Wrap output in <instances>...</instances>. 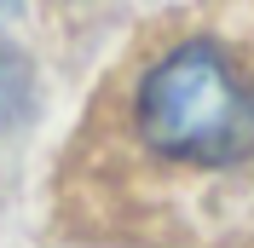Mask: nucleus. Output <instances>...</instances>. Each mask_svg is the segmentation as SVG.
<instances>
[{
    "mask_svg": "<svg viewBox=\"0 0 254 248\" xmlns=\"http://www.w3.org/2000/svg\"><path fill=\"white\" fill-rule=\"evenodd\" d=\"M139 139L168 162H243L254 156V87L208 41L174 47L139 87Z\"/></svg>",
    "mask_w": 254,
    "mask_h": 248,
    "instance_id": "f257e3e1",
    "label": "nucleus"
},
{
    "mask_svg": "<svg viewBox=\"0 0 254 248\" xmlns=\"http://www.w3.org/2000/svg\"><path fill=\"white\" fill-rule=\"evenodd\" d=\"M0 12H6V0H0Z\"/></svg>",
    "mask_w": 254,
    "mask_h": 248,
    "instance_id": "7ed1b4c3",
    "label": "nucleus"
},
{
    "mask_svg": "<svg viewBox=\"0 0 254 248\" xmlns=\"http://www.w3.org/2000/svg\"><path fill=\"white\" fill-rule=\"evenodd\" d=\"M29 98H35V75H29V63H23V52L0 47V133L29 116Z\"/></svg>",
    "mask_w": 254,
    "mask_h": 248,
    "instance_id": "f03ea898",
    "label": "nucleus"
}]
</instances>
